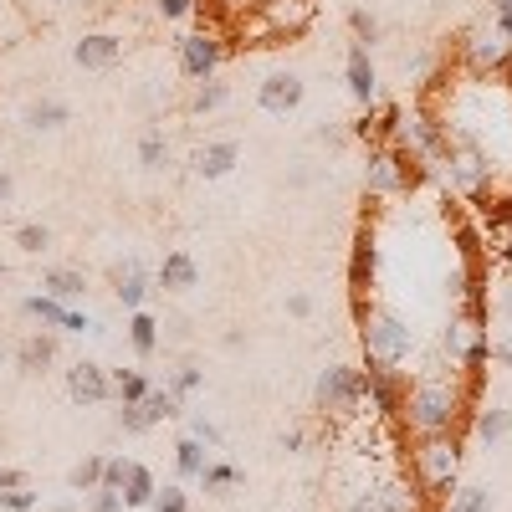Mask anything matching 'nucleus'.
I'll use <instances>...</instances> for the list:
<instances>
[{
	"label": "nucleus",
	"instance_id": "nucleus-1",
	"mask_svg": "<svg viewBox=\"0 0 512 512\" xmlns=\"http://www.w3.org/2000/svg\"><path fill=\"white\" fill-rule=\"evenodd\" d=\"M354 323H359V338H364V354L374 364H405L415 354V328L390 313V308H374L364 297H354Z\"/></svg>",
	"mask_w": 512,
	"mask_h": 512
},
{
	"label": "nucleus",
	"instance_id": "nucleus-2",
	"mask_svg": "<svg viewBox=\"0 0 512 512\" xmlns=\"http://www.w3.org/2000/svg\"><path fill=\"white\" fill-rule=\"evenodd\" d=\"M405 420L415 436H446L456 431L461 420V390L446 379H420L415 390L405 395Z\"/></svg>",
	"mask_w": 512,
	"mask_h": 512
},
{
	"label": "nucleus",
	"instance_id": "nucleus-3",
	"mask_svg": "<svg viewBox=\"0 0 512 512\" xmlns=\"http://www.w3.org/2000/svg\"><path fill=\"white\" fill-rule=\"evenodd\" d=\"M415 472H420V487L425 492H456V472H461V451H456V436H420V451H415Z\"/></svg>",
	"mask_w": 512,
	"mask_h": 512
},
{
	"label": "nucleus",
	"instance_id": "nucleus-4",
	"mask_svg": "<svg viewBox=\"0 0 512 512\" xmlns=\"http://www.w3.org/2000/svg\"><path fill=\"white\" fill-rule=\"evenodd\" d=\"M313 405L323 415H354L364 405V369L354 364H328L313 384Z\"/></svg>",
	"mask_w": 512,
	"mask_h": 512
},
{
	"label": "nucleus",
	"instance_id": "nucleus-5",
	"mask_svg": "<svg viewBox=\"0 0 512 512\" xmlns=\"http://www.w3.org/2000/svg\"><path fill=\"white\" fill-rule=\"evenodd\" d=\"M415 175H420V169H415V154H410L405 144L374 149L369 164H364V190H369V195H395V190H410Z\"/></svg>",
	"mask_w": 512,
	"mask_h": 512
},
{
	"label": "nucleus",
	"instance_id": "nucleus-6",
	"mask_svg": "<svg viewBox=\"0 0 512 512\" xmlns=\"http://www.w3.org/2000/svg\"><path fill=\"white\" fill-rule=\"evenodd\" d=\"M441 154H446V180H451L456 190H466V195L482 200L487 185H492V169H497V164H492L487 154H477L472 144L451 139V134H446V149H441Z\"/></svg>",
	"mask_w": 512,
	"mask_h": 512
},
{
	"label": "nucleus",
	"instance_id": "nucleus-7",
	"mask_svg": "<svg viewBox=\"0 0 512 512\" xmlns=\"http://www.w3.org/2000/svg\"><path fill=\"white\" fill-rule=\"evenodd\" d=\"M405 395H410V390H405L400 369H395V364H374V359H369V369H364V400H369V410L390 420V415H400V410H405Z\"/></svg>",
	"mask_w": 512,
	"mask_h": 512
},
{
	"label": "nucleus",
	"instance_id": "nucleus-8",
	"mask_svg": "<svg viewBox=\"0 0 512 512\" xmlns=\"http://www.w3.org/2000/svg\"><path fill=\"white\" fill-rule=\"evenodd\" d=\"M221 62H226V41H221V36H210V31L180 36V77L205 82V77H216Z\"/></svg>",
	"mask_w": 512,
	"mask_h": 512
},
{
	"label": "nucleus",
	"instance_id": "nucleus-9",
	"mask_svg": "<svg viewBox=\"0 0 512 512\" xmlns=\"http://www.w3.org/2000/svg\"><path fill=\"white\" fill-rule=\"evenodd\" d=\"M303 98H308V88H303V77H297V72H267L262 82H256V108L272 113V118L297 113Z\"/></svg>",
	"mask_w": 512,
	"mask_h": 512
},
{
	"label": "nucleus",
	"instance_id": "nucleus-10",
	"mask_svg": "<svg viewBox=\"0 0 512 512\" xmlns=\"http://www.w3.org/2000/svg\"><path fill=\"white\" fill-rule=\"evenodd\" d=\"M21 308H26V318H36L41 328H52V333H98V323L88 313L57 303V297H47V292H31Z\"/></svg>",
	"mask_w": 512,
	"mask_h": 512
},
{
	"label": "nucleus",
	"instance_id": "nucleus-11",
	"mask_svg": "<svg viewBox=\"0 0 512 512\" xmlns=\"http://www.w3.org/2000/svg\"><path fill=\"white\" fill-rule=\"evenodd\" d=\"M72 62L82 67V72H108V67H118L123 62V36L118 31H88L72 47Z\"/></svg>",
	"mask_w": 512,
	"mask_h": 512
},
{
	"label": "nucleus",
	"instance_id": "nucleus-12",
	"mask_svg": "<svg viewBox=\"0 0 512 512\" xmlns=\"http://www.w3.org/2000/svg\"><path fill=\"white\" fill-rule=\"evenodd\" d=\"M236 164H241V144L236 139H210V144H200L190 154V169H195L200 180H226Z\"/></svg>",
	"mask_w": 512,
	"mask_h": 512
},
{
	"label": "nucleus",
	"instance_id": "nucleus-13",
	"mask_svg": "<svg viewBox=\"0 0 512 512\" xmlns=\"http://www.w3.org/2000/svg\"><path fill=\"white\" fill-rule=\"evenodd\" d=\"M113 292H118V303H123L128 313H139V308L149 303L154 277L144 272V262H139V256H128V262H118V267H113Z\"/></svg>",
	"mask_w": 512,
	"mask_h": 512
},
{
	"label": "nucleus",
	"instance_id": "nucleus-14",
	"mask_svg": "<svg viewBox=\"0 0 512 512\" xmlns=\"http://www.w3.org/2000/svg\"><path fill=\"white\" fill-rule=\"evenodd\" d=\"M67 395H72L77 405H103V400L113 395L108 369H103V364H93V359L72 364V369H67Z\"/></svg>",
	"mask_w": 512,
	"mask_h": 512
},
{
	"label": "nucleus",
	"instance_id": "nucleus-15",
	"mask_svg": "<svg viewBox=\"0 0 512 512\" xmlns=\"http://www.w3.org/2000/svg\"><path fill=\"white\" fill-rule=\"evenodd\" d=\"M344 77H349V93H354V103L374 108V98H379V77H374V62H369V47H364V41H354V47H349Z\"/></svg>",
	"mask_w": 512,
	"mask_h": 512
},
{
	"label": "nucleus",
	"instance_id": "nucleus-16",
	"mask_svg": "<svg viewBox=\"0 0 512 512\" xmlns=\"http://www.w3.org/2000/svg\"><path fill=\"white\" fill-rule=\"evenodd\" d=\"M154 287H164V292H190V287H200L195 256H190V251H169L164 262H159V272H154Z\"/></svg>",
	"mask_w": 512,
	"mask_h": 512
},
{
	"label": "nucleus",
	"instance_id": "nucleus-17",
	"mask_svg": "<svg viewBox=\"0 0 512 512\" xmlns=\"http://www.w3.org/2000/svg\"><path fill=\"white\" fill-rule=\"evenodd\" d=\"M52 359H57V333H52V328H47V333H31L26 344L16 349L21 374H47V369H52Z\"/></svg>",
	"mask_w": 512,
	"mask_h": 512
},
{
	"label": "nucleus",
	"instance_id": "nucleus-18",
	"mask_svg": "<svg viewBox=\"0 0 512 512\" xmlns=\"http://www.w3.org/2000/svg\"><path fill=\"white\" fill-rule=\"evenodd\" d=\"M67 123H72V108L62 98H36L26 108V128H31V134H57V128H67Z\"/></svg>",
	"mask_w": 512,
	"mask_h": 512
},
{
	"label": "nucleus",
	"instance_id": "nucleus-19",
	"mask_svg": "<svg viewBox=\"0 0 512 512\" xmlns=\"http://www.w3.org/2000/svg\"><path fill=\"white\" fill-rule=\"evenodd\" d=\"M41 292L47 297H57V303H77L82 292H88V277H82L77 267H52V272H41Z\"/></svg>",
	"mask_w": 512,
	"mask_h": 512
},
{
	"label": "nucleus",
	"instance_id": "nucleus-20",
	"mask_svg": "<svg viewBox=\"0 0 512 512\" xmlns=\"http://www.w3.org/2000/svg\"><path fill=\"white\" fill-rule=\"evenodd\" d=\"M349 287H354V297H364V287H374V236H369V231L354 236V251H349Z\"/></svg>",
	"mask_w": 512,
	"mask_h": 512
},
{
	"label": "nucleus",
	"instance_id": "nucleus-21",
	"mask_svg": "<svg viewBox=\"0 0 512 512\" xmlns=\"http://www.w3.org/2000/svg\"><path fill=\"white\" fill-rule=\"evenodd\" d=\"M169 159H175V144H169V134L159 123H149L139 134V164L149 169V175H159V169H169Z\"/></svg>",
	"mask_w": 512,
	"mask_h": 512
},
{
	"label": "nucleus",
	"instance_id": "nucleus-22",
	"mask_svg": "<svg viewBox=\"0 0 512 512\" xmlns=\"http://www.w3.org/2000/svg\"><path fill=\"white\" fill-rule=\"evenodd\" d=\"M502 57H507V41L497 31H477L472 41H466V62H472L477 72H497Z\"/></svg>",
	"mask_w": 512,
	"mask_h": 512
},
{
	"label": "nucleus",
	"instance_id": "nucleus-23",
	"mask_svg": "<svg viewBox=\"0 0 512 512\" xmlns=\"http://www.w3.org/2000/svg\"><path fill=\"white\" fill-rule=\"evenodd\" d=\"M195 482H200V492H210V497H231V487H241V472H236L231 461H216V456H210L205 472H200Z\"/></svg>",
	"mask_w": 512,
	"mask_h": 512
},
{
	"label": "nucleus",
	"instance_id": "nucleus-24",
	"mask_svg": "<svg viewBox=\"0 0 512 512\" xmlns=\"http://www.w3.org/2000/svg\"><path fill=\"white\" fill-rule=\"evenodd\" d=\"M205 461H210V446L205 441H195V436L175 441V472H180V482H195L205 472Z\"/></svg>",
	"mask_w": 512,
	"mask_h": 512
},
{
	"label": "nucleus",
	"instance_id": "nucleus-25",
	"mask_svg": "<svg viewBox=\"0 0 512 512\" xmlns=\"http://www.w3.org/2000/svg\"><path fill=\"white\" fill-rule=\"evenodd\" d=\"M108 384H113V395H118V405H134V400H149V374L144 369H113L108 374Z\"/></svg>",
	"mask_w": 512,
	"mask_h": 512
},
{
	"label": "nucleus",
	"instance_id": "nucleus-26",
	"mask_svg": "<svg viewBox=\"0 0 512 512\" xmlns=\"http://www.w3.org/2000/svg\"><path fill=\"white\" fill-rule=\"evenodd\" d=\"M154 492H159L154 472H149L144 461H134V472H128V482H123V507H149Z\"/></svg>",
	"mask_w": 512,
	"mask_h": 512
},
{
	"label": "nucleus",
	"instance_id": "nucleus-27",
	"mask_svg": "<svg viewBox=\"0 0 512 512\" xmlns=\"http://www.w3.org/2000/svg\"><path fill=\"white\" fill-rule=\"evenodd\" d=\"M231 103V82H221V77H205V82H195V98H190V113L200 118V113H216V108H226Z\"/></svg>",
	"mask_w": 512,
	"mask_h": 512
},
{
	"label": "nucleus",
	"instance_id": "nucleus-28",
	"mask_svg": "<svg viewBox=\"0 0 512 512\" xmlns=\"http://www.w3.org/2000/svg\"><path fill=\"white\" fill-rule=\"evenodd\" d=\"M507 436H512V410H502V405L477 410V441L497 446V441H507Z\"/></svg>",
	"mask_w": 512,
	"mask_h": 512
},
{
	"label": "nucleus",
	"instance_id": "nucleus-29",
	"mask_svg": "<svg viewBox=\"0 0 512 512\" xmlns=\"http://www.w3.org/2000/svg\"><path fill=\"white\" fill-rule=\"evenodd\" d=\"M128 344H134V354H139V359H149V354L159 349V323H154L144 308H139L134 318H128Z\"/></svg>",
	"mask_w": 512,
	"mask_h": 512
},
{
	"label": "nucleus",
	"instance_id": "nucleus-30",
	"mask_svg": "<svg viewBox=\"0 0 512 512\" xmlns=\"http://www.w3.org/2000/svg\"><path fill=\"white\" fill-rule=\"evenodd\" d=\"M159 425V415H154V405L149 400H134V405H118V431H128V436H139V431H154Z\"/></svg>",
	"mask_w": 512,
	"mask_h": 512
},
{
	"label": "nucleus",
	"instance_id": "nucleus-31",
	"mask_svg": "<svg viewBox=\"0 0 512 512\" xmlns=\"http://www.w3.org/2000/svg\"><path fill=\"white\" fill-rule=\"evenodd\" d=\"M472 323H466V318H451L446 328H441V354L451 359V364H461V354H466V344H472Z\"/></svg>",
	"mask_w": 512,
	"mask_h": 512
},
{
	"label": "nucleus",
	"instance_id": "nucleus-32",
	"mask_svg": "<svg viewBox=\"0 0 512 512\" xmlns=\"http://www.w3.org/2000/svg\"><path fill=\"white\" fill-rule=\"evenodd\" d=\"M103 461H108V456H88V461H77L72 472H67V487H72V492H82V497H88L93 487H103Z\"/></svg>",
	"mask_w": 512,
	"mask_h": 512
},
{
	"label": "nucleus",
	"instance_id": "nucleus-33",
	"mask_svg": "<svg viewBox=\"0 0 512 512\" xmlns=\"http://www.w3.org/2000/svg\"><path fill=\"white\" fill-rule=\"evenodd\" d=\"M446 512H492V492L487 487H456Z\"/></svg>",
	"mask_w": 512,
	"mask_h": 512
},
{
	"label": "nucleus",
	"instance_id": "nucleus-34",
	"mask_svg": "<svg viewBox=\"0 0 512 512\" xmlns=\"http://www.w3.org/2000/svg\"><path fill=\"white\" fill-rule=\"evenodd\" d=\"M200 384H205V369H200V364H190V359H185L175 374H169V390H175L180 400H190V395L200 390Z\"/></svg>",
	"mask_w": 512,
	"mask_h": 512
},
{
	"label": "nucleus",
	"instance_id": "nucleus-35",
	"mask_svg": "<svg viewBox=\"0 0 512 512\" xmlns=\"http://www.w3.org/2000/svg\"><path fill=\"white\" fill-rule=\"evenodd\" d=\"M149 512H190V492H185L180 482H169V487H159V492H154Z\"/></svg>",
	"mask_w": 512,
	"mask_h": 512
},
{
	"label": "nucleus",
	"instance_id": "nucleus-36",
	"mask_svg": "<svg viewBox=\"0 0 512 512\" xmlns=\"http://www.w3.org/2000/svg\"><path fill=\"white\" fill-rule=\"evenodd\" d=\"M36 507H41V492H31V482L0 492V512H36Z\"/></svg>",
	"mask_w": 512,
	"mask_h": 512
},
{
	"label": "nucleus",
	"instance_id": "nucleus-37",
	"mask_svg": "<svg viewBox=\"0 0 512 512\" xmlns=\"http://www.w3.org/2000/svg\"><path fill=\"white\" fill-rule=\"evenodd\" d=\"M16 246H21L26 256H36V251H47V246H52V231H47V226H36V221H26V226H16Z\"/></svg>",
	"mask_w": 512,
	"mask_h": 512
},
{
	"label": "nucleus",
	"instance_id": "nucleus-38",
	"mask_svg": "<svg viewBox=\"0 0 512 512\" xmlns=\"http://www.w3.org/2000/svg\"><path fill=\"white\" fill-rule=\"evenodd\" d=\"M128 472H134V461H128V456H108V461H103V487H113V492H123V482H128Z\"/></svg>",
	"mask_w": 512,
	"mask_h": 512
},
{
	"label": "nucleus",
	"instance_id": "nucleus-39",
	"mask_svg": "<svg viewBox=\"0 0 512 512\" xmlns=\"http://www.w3.org/2000/svg\"><path fill=\"white\" fill-rule=\"evenodd\" d=\"M349 26H354V36L364 41V47H369V41H379V21H374L364 6H354V11H349Z\"/></svg>",
	"mask_w": 512,
	"mask_h": 512
},
{
	"label": "nucleus",
	"instance_id": "nucleus-40",
	"mask_svg": "<svg viewBox=\"0 0 512 512\" xmlns=\"http://www.w3.org/2000/svg\"><path fill=\"white\" fill-rule=\"evenodd\" d=\"M88 512H123V492H113V487H93V492H88Z\"/></svg>",
	"mask_w": 512,
	"mask_h": 512
},
{
	"label": "nucleus",
	"instance_id": "nucleus-41",
	"mask_svg": "<svg viewBox=\"0 0 512 512\" xmlns=\"http://www.w3.org/2000/svg\"><path fill=\"white\" fill-rule=\"evenodd\" d=\"M190 436H195V441H205L210 451H221V431H216V425H210L205 415H190Z\"/></svg>",
	"mask_w": 512,
	"mask_h": 512
},
{
	"label": "nucleus",
	"instance_id": "nucleus-42",
	"mask_svg": "<svg viewBox=\"0 0 512 512\" xmlns=\"http://www.w3.org/2000/svg\"><path fill=\"white\" fill-rule=\"evenodd\" d=\"M154 11H159L164 21H185V16L195 11V0H154Z\"/></svg>",
	"mask_w": 512,
	"mask_h": 512
},
{
	"label": "nucleus",
	"instance_id": "nucleus-43",
	"mask_svg": "<svg viewBox=\"0 0 512 512\" xmlns=\"http://www.w3.org/2000/svg\"><path fill=\"white\" fill-rule=\"evenodd\" d=\"M287 313H292V318H313V297H308V292H292V297H287Z\"/></svg>",
	"mask_w": 512,
	"mask_h": 512
},
{
	"label": "nucleus",
	"instance_id": "nucleus-44",
	"mask_svg": "<svg viewBox=\"0 0 512 512\" xmlns=\"http://www.w3.org/2000/svg\"><path fill=\"white\" fill-rule=\"evenodd\" d=\"M492 359H497L502 369H512V328H507V333L497 338V344H492Z\"/></svg>",
	"mask_w": 512,
	"mask_h": 512
},
{
	"label": "nucleus",
	"instance_id": "nucleus-45",
	"mask_svg": "<svg viewBox=\"0 0 512 512\" xmlns=\"http://www.w3.org/2000/svg\"><path fill=\"white\" fill-rule=\"evenodd\" d=\"M318 144H344L349 134H344V128H333V123H318V134H313Z\"/></svg>",
	"mask_w": 512,
	"mask_h": 512
},
{
	"label": "nucleus",
	"instance_id": "nucleus-46",
	"mask_svg": "<svg viewBox=\"0 0 512 512\" xmlns=\"http://www.w3.org/2000/svg\"><path fill=\"white\" fill-rule=\"evenodd\" d=\"M349 512H379V492H359V497L349 502Z\"/></svg>",
	"mask_w": 512,
	"mask_h": 512
},
{
	"label": "nucleus",
	"instance_id": "nucleus-47",
	"mask_svg": "<svg viewBox=\"0 0 512 512\" xmlns=\"http://www.w3.org/2000/svg\"><path fill=\"white\" fill-rule=\"evenodd\" d=\"M6 487H26V472H16V466H0V492Z\"/></svg>",
	"mask_w": 512,
	"mask_h": 512
},
{
	"label": "nucleus",
	"instance_id": "nucleus-48",
	"mask_svg": "<svg viewBox=\"0 0 512 512\" xmlns=\"http://www.w3.org/2000/svg\"><path fill=\"white\" fill-rule=\"evenodd\" d=\"M308 446V431H282V451H303Z\"/></svg>",
	"mask_w": 512,
	"mask_h": 512
},
{
	"label": "nucleus",
	"instance_id": "nucleus-49",
	"mask_svg": "<svg viewBox=\"0 0 512 512\" xmlns=\"http://www.w3.org/2000/svg\"><path fill=\"white\" fill-rule=\"evenodd\" d=\"M0 26H6V31H21V21L11 16V0H0Z\"/></svg>",
	"mask_w": 512,
	"mask_h": 512
},
{
	"label": "nucleus",
	"instance_id": "nucleus-50",
	"mask_svg": "<svg viewBox=\"0 0 512 512\" xmlns=\"http://www.w3.org/2000/svg\"><path fill=\"white\" fill-rule=\"evenodd\" d=\"M6 205H11V175L0 169V210H6Z\"/></svg>",
	"mask_w": 512,
	"mask_h": 512
},
{
	"label": "nucleus",
	"instance_id": "nucleus-51",
	"mask_svg": "<svg viewBox=\"0 0 512 512\" xmlns=\"http://www.w3.org/2000/svg\"><path fill=\"white\" fill-rule=\"evenodd\" d=\"M497 256H502V267H512V231H507V241H502V251H497Z\"/></svg>",
	"mask_w": 512,
	"mask_h": 512
},
{
	"label": "nucleus",
	"instance_id": "nucleus-52",
	"mask_svg": "<svg viewBox=\"0 0 512 512\" xmlns=\"http://www.w3.org/2000/svg\"><path fill=\"white\" fill-rule=\"evenodd\" d=\"M502 313H512V282L502 287Z\"/></svg>",
	"mask_w": 512,
	"mask_h": 512
},
{
	"label": "nucleus",
	"instance_id": "nucleus-53",
	"mask_svg": "<svg viewBox=\"0 0 512 512\" xmlns=\"http://www.w3.org/2000/svg\"><path fill=\"white\" fill-rule=\"evenodd\" d=\"M52 512H82V507H77V502H62V507H52Z\"/></svg>",
	"mask_w": 512,
	"mask_h": 512
},
{
	"label": "nucleus",
	"instance_id": "nucleus-54",
	"mask_svg": "<svg viewBox=\"0 0 512 512\" xmlns=\"http://www.w3.org/2000/svg\"><path fill=\"white\" fill-rule=\"evenodd\" d=\"M6 359H11V349H6V344H0V364H6Z\"/></svg>",
	"mask_w": 512,
	"mask_h": 512
},
{
	"label": "nucleus",
	"instance_id": "nucleus-55",
	"mask_svg": "<svg viewBox=\"0 0 512 512\" xmlns=\"http://www.w3.org/2000/svg\"><path fill=\"white\" fill-rule=\"evenodd\" d=\"M497 11H512V0H497Z\"/></svg>",
	"mask_w": 512,
	"mask_h": 512
}]
</instances>
